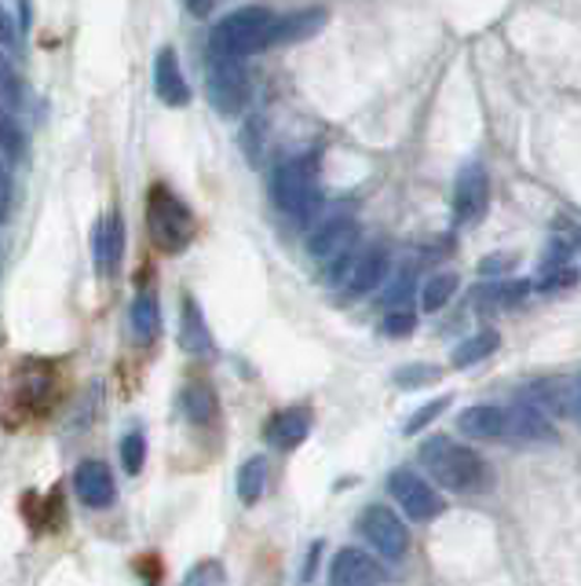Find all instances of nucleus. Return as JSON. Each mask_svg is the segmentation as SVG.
<instances>
[{
	"label": "nucleus",
	"instance_id": "obj_1",
	"mask_svg": "<svg viewBox=\"0 0 581 586\" xmlns=\"http://www.w3.org/2000/svg\"><path fill=\"white\" fill-rule=\"evenodd\" d=\"M421 463L432 473V484L453 495H483L490 488V466L487 458L464 447L450 436H432L421 444Z\"/></svg>",
	"mask_w": 581,
	"mask_h": 586
},
{
	"label": "nucleus",
	"instance_id": "obj_2",
	"mask_svg": "<svg viewBox=\"0 0 581 586\" xmlns=\"http://www.w3.org/2000/svg\"><path fill=\"white\" fill-rule=\"evenodd\" d=\"M271 198L289 220L308 224L322 206V187H319V166L311 155L286 158L271 177Z\"/></svg>",
	"mask_w": 581,
	"mask_h": 586
},
{
	"label": "nucleus",
	"instance_id": "obj_3",
	"mask_svg": "<svg viewBox=\"0 0 581 586\" xmlns=\"http://www.w3.org/2000/svg\"><path fill=\"white\" fill-rule=\"evenodd\" d=\"M147 231L161 254H183L194 242V213L166 183H154L147 195Z\"/></svg>",
	"mask_w": 581,
	"mask_h": 586
},
{
	"label": "nucleus",
	"instance_id": "obj_4",
	"mask_svg": "<svg viewBox=\"0 0 581 586\" xmlns=\"http://www.w3.org/2000/svg\"><path fill=\"white\" fill-rule=\"evenodd\" d=\"M271 27H274L271 8H263V4L238 8L212 27L209 52L212 56H231V59H246L249 52H263V48H268Z\"/></svg>",
	"mask_w": 581,
	"mask_h": 586
},
{
	"label": "nucleus",
	"instance_id": "obj_5",
	"mask_svg": "<svg viewBox=\"0 0 581 586\" xmlns=\"http://www.w3.org/2000/svg\"><path fill=\"white\" fill-rule=\"evenodd\" d=\"M206 92L209 103L223 118H238L252 96V81L242 59L231 56H212L209 52V70H206Z\"/></svg>",
	"mask_w": 581,
	"mask_h": 586
},
{
	"label": "nucleus",
	"instance_id": "obj_6",
	"mask_svg": "<svg viewBox=\"0 0 581 586\" xmlns=\"http://www.w3.org/2000/svg\"><path fill=\"white\" fill-rule=\"evenodd\" d=\"M359 535H362V543L370 546V550L381 557V560H402L410 554V528H407V520H402L395 509H388V506H365L362 514H359Z\"/></svg>",
	"mask_w": 581,
	"mask_h": 586
},
{
	"label": "nucleus",
	"instance_id": "obj_7",
	"mask_svg": "<svg viewBox=\"0 0 581 586\" xmlns=\"http://www.w3.org/2000/svg\"><path fill=\"white\" fill-rule=\"evenodd\" d=\"M388 491L399 503L402 517L417 520V525H428L443 514V495L435 491L432 480H424L417 469H395L388 477Z\"/></svg>",
	"mask_w": 581,
	"mask_h": 586
},
{
	"label": "nucleus",
	"instance_id": "obj_8",
	"mask_svg": "<svg viewBox=\"0 0 581 586\" xmlns=\"http://www.w3.org/2000/svg\"><path fill=\"white\" fill-rule=\"evenodd\" d=\"M490 209V177L479 161H469L458 172V183H453V224L458 228H475L483 224Z\"/></svg>",
	"mask_w": 581,
	"mask_h": 586
},
{
	"label": "nucleus",
	"instance_id": "obj_9",
	"mask_svg": "<svg viewBox=\"0 0 581 586\" xmlns=\"http://www.w3.org/2000/svg\"><path fill=\"white\" fill-rule=\"evenodd\" d=\"M355 239H359L355 217H351V213H333L308 235V257L319 260V265H333L337 257H344L348 249H355Z\"/></svg>",
	"mask_w": 581,
	"mask_h": 586
},
{
	"label": "nucleus",
	"instance_id": "obj_10",
	"mask_svg": "<svg viewBox=\"0 0 581 586\" xmlns=\"http://www.w3.org/2000/svg\"><path fill=\"white\" fill-rule=\"evenodd\" d=\"M388 249L384 246H370V249H355L344 268V276H340V290L348 297H365L370 290H377L384 279H388Z\"/></svg>",
	"mask_w": 581,
	"mask_h": 586
},
{
	"label": "nucleus",
	"instance_id": "obj_11",
	"mask_svg": "<svg viewBox=\"0 0 581 586\" xmlns=\"http://www.w3.org/2000/svg\"><path fill=\"white\" fill-rule=\"evenodd\" d=\"M384 579L388 572L381 557L362 550V546H344L330 565V586H381Z\"/></svg>",
	"mask_w": 581,
	"mask_h": 586
},
{
	"label": "nucleus",
	"instance_id": "obj_12",
	"mask_svg": "<svg viewBox=\"0 0 581 586\" xmlns=\"http://www.w3.org/2000/svg\"><path fill=\"white\" fill-rule=\"evenodd\" d=\"M504 415H509V436H504V440H515V444H552L555 440L552 418L530 400L504 407Z\"/></svg>",
	"mask_w": 581,
	"mask_h": 586
},
{
	"label": "nucleus",
	"instance_id": "obj_13",
	"mask_svg": "<svg viewBox=\"0 0 581 586\" xmlns=\"http://www.w3.org/2000/svg\"><path fill=\"white\" fill-rule=\"evenodd\" d=\"M73 491H78V498L88 509H107L113 498H118L113 473L107 463H99V458H88V463L73 469Z\"/></svg>",
	"mask_w": 581,
	"mask_h": 586
},
{
	"label": "nucleus",
	"instance_id": "obj_14",
	"mask_svg": "<svg viewBox=\"0 0 581 586\" xmlns=\"http://www.w3.org/2000/svg\"><path fill=\"white\" fill-rule=\"evenodd\" d=\"M325 22H330V16H325V8H300V11H289V16H274L268 48L308 41V37L319 33Z\"/></svg>",
	"mask_w": 581,
	"mask_h": 586
},
{
	"label": "nucleus",
	"instance_id": "obj_15",
	"mask_svg": "<svg viewBox=\"0 0 581 586\" xmlns=\"http://www.w3.org/2000/svg\"><path fill=\"white\" fill-rule=\"evenodd\" d=\"M263 436H268V444L278 447V451H297V447L311 436V410L308 407L278 410L268 421V429H263Z\"/></svg>",
	"mask_w": 581,
	"mask_h": 586
},
{
	"label": "nucleus",
	"instance_id": "obj_16",
	"mask_svg": "<svg viewBox=\"0 0 581 586\" xmlns=\"http://www.w3.org/2000/svg\"><path fill=\"white\" fill-rule=\"evenodd\" d=\"M458 429L469 440H504L509 436V415L498 404H475L458 415Z\"/></svg>",
	"mask_w": 581,
	"mask_h": 586
},
{
	"label": "nucleus",
	"instance_id": "obj_17",
	"mask_svg": "<svg viewBox=\"0 0 581 586\" xmlns=\"http://www.w3.org/2000/svg\"><path fill=\"white\" fill-rule=\"evenodd\" d=\"M154 92L166 107H183L191 99L187 89V78L180 70V59H176V48H161L158 62H154Z\"/></svg>",
	"mask_w": 581,
	"mask_h": 586
},
{
	"label": "nucleus",
	"instance_id": "obj_18",
	"mask_svg": "<svg viewBox=\"0 0 581 586\" xmlns=\"http://www.w3.org/2000/svg\"><path fill=\"white\" fill-rule=\"evenodd\" d=\"M124 257V224L118 213H110L107 220H99L96 228V265L103 276H118Z\"/></svg>",
	"mask_w": 581,
	"mask_h": 586
},
{
	"label": "nucleus",
	"instance_id": "obj_19",
	"mask_svg": "<svg viewBox=\"0 0 581 586\" xmlns=\"http://www.w3.org/2000/svg\"><path fill=\"white\" fill-rule=\"evenodd\" d=\"M180 345L191 356H212L217 345H212V330L206 316H201V305L194 297H183V311H180Z\"/></svg>",
	"mask_w": 581,
	"mask_h": 586
},
{
	"label": "nucleus",
	"instance_id": "obj_20",
	"mask_svg": "<svg viewBox=\"0 0 581 586\" xmlns=\"http://www.w3.org/2000/svg\"><path fill=\"white\" fill-rule=\"evenodd\" d=\"M129 322H132V334L139 345H150L161 334V305L154 294H136L132 311H129Z\"/></svg>",
	"mask_w": 581,
	"mask_h": 586
},
{
	"label": "nucleus",
	"instance_id": "obj_21",
	"mask_svg": "<svg viewBox=\"0 0 581 586\" xmlns=\"http://www.w3.org/2000/svg\"><path fill=\"white\" fill-rule=\"evenodd\" d=\"M183 415L194 421V426H212L220 415V404H217V393H212V385L206 381H194L183 389Z\"/></svg>",
	"mask_w": 581,
	"mask_h": 586
},
{
	"label": "nucleus",
	"instance_id": "obj_22",
	"mask_svg": "<svg viewBox=\"0 0 581 586\" xmlns=\"http://www.w3.org/2000/svg\"><path fill=\"white\" fill-rule=\"evenodd\" d=\"M498 345H501L498 330H479V334H472V338H464L458 348H453L450 364L458 367V370L475 367V364H483V359L494 356V352H498Z\"/></svg>",
	"mask_w": 581,
	"mask_h": 586
},
{
	"label": "nucleus",
	"instance_id": "obj_23",
	"mask_svg": "<svg viewBox=\"0 0 581 586\" xmlns=\"http://www.w3.org/2000/svg\"><path fill=\"white\" fill-rule=\"evenodd\" d=\"M234 488H238V498H242L246 506L260 503V498H263V488H268V458H260V455L246 458V463L238 466Z\"/></svg>",
	"mask_w": 581,
	"mask_h": 586
},
{
	"label": "nucleus",
	"instance_id": "obj_24",
	"mask_svg": "<svg viewBox=\"0 0 581 586\" xmlns=\"http://www.w3.org/2000/svg\"><path fill=\"white\" fill-rule=\"evenodd\" d=\"M458 271H435V276H428V282L421 286V308L424 311H443L450 301H453V294H458Z\"/></svg>",
	"mask_w": 581,
	"mask_h": 586
},
{
	"label": "nucleus",
	"instance_id": "obj_25",
	"mask_svg": "<svg viewBox=\"0 0 581 586\" xmlns=\"http://www.w3.org/2000/svg\"><path fill=\"white\" fill-rule=\"evenodd\" d=\"M530 290H534V286H530L527 279H498V282L483 286L479 297H483L487 308H512V305L527 301Z\"/></svg>",
	"mask_w": 581,
	"mask_h": 586
},
{
	"label": "nucleus",
	"instance_id": "obj_26",
	"mask_svg": "<svg viewBox=\"0 0 581 586\" xmlns=\"http://www.w3.org/2000/svg\"><path fill=\"white\" fill-rule=\"evenodd\" d=\"M530 404L541 410H555V415H567V410H574V389L567 381H541L530 389Z\"/></svg>",
	"mask_w": 581,
	"mask_h": 586
},
{
	"label": "nucleus",
	"instance_id": "obj_27",
	"mask_svg": "<svg viewBox=\"0 0 581 586\" xmlns=\"http://www.w3.org/2000/svg\"><path fill=\"white\" fill-rule=\"evenodd\" d=\"M0 155H4L8 161L27 155V132H22L19 118L4 115V110H0Z\"/></svg>",
	"mask_w": 581,
	"mask_h": 586
},
{
	"label": "nucleus",
	"instance_id": "obj_28",
	"mask_svg": "<svg viewBox=\"0 0 581 586\" xmlns=\"http://www.w3.org/2000/svg\"><path fill=\"white\" fill-rule=\"evenodd\" d=\"M121 466L129 477H136V473H143L147 466V436L132 429L129 436H121Z\"/></svg>",
	"mask_w": 581,
	"mask_h": 586
},
{
	"label": "nucleus",
	"instance_id": "obj_29",
	"mask_svg": "<svg viewBox=\"0 0 581 586\" xmlns=\"http://www.w3.org/2000/svg\"><path fill=\"white\" fill-rule=\"evenodd\" d=\"M19 99H22L19 73H16V67H11L8 56H0V110H4V115H11V110L19 107Z\"/></svg>",
	"mask_w": 581,
	"mask_h": 586
},
{
	"label": "nucleus",
	"instance_id": "obj_30",
	"mask_svg": "<svg viewBox=\"0 0 581 586\" xmlns=\"http://www.w3.org/2000/svg\"><path fill=\"white\" fill-rule=\"evenodd\" d=\"M447 407H450V396H439V400H428L424 407H417L413 415L407 418V429H402V433H407V436H417L421 429L432 426V421H435L439 415H443Z\"/></svg>",
	"mask_w": 581,
	"mask_h": 586
},
{
	"label": "nucleus",
	"instance_id": "obj_31",
	"mask_svg": "<svg viewBox=\"0 0 581 586\" xmlns=\"http://www.w3.org/2000/svg\"><path fill=\"white\" fill-rule=\"evenodd\" d=\"M439 374H443V370L432 367V364H410V367L395 370V385H399V389H421V385H432Z\"/></svg>",
	"mask_w": 581,
	"mask_h": 586
},
{
	"label": "nucleus",
	"instance_id": "obj_32",
	"mask_svg": "<svg viewBox=\"0 0 581 586\" xmlns=\"http://www.w3.org/2000/svg\"><path fill=\"white\" fill-rule=\"evenodd\" d=\"M410 294H413V268H402L399 276L391 279V286H388V290H384V305H388V311H395V308H407Z\"/></svg>",
	"mask_w": 581,
	"mask_h": 586
},
{
	"label": "nucleus",
	"instance_id": "obj_33",
	"mask_svg": "<svg viewBox=\"0 0 581 586\" xmlns=\"http://www.w3.org/2000/svg\"><path fill=\"white\" fill-rule=\"evenodd\" d=\"M417 327V316L410 308H395V311H388L384 322H381V330L388 334V338H410Z\"/></svg>",
	"mask_w": 581,
	"mask_h": 586
},
{
	"label": "nucleus",
	"instance_id": "obj_34",
	"mask_svg": "<svg viewBox=\"0 0 581 586\" xmlns=\"http://www.w3.org/2000/svg\"><path fill=\"white\" fill-rule=\"evenodd\" d=\"M187 586H223V565L220 560H201L187 572Z\"/></svg>",
	"mask_w": 581,
	"mask_h": 586
},
{
	"label": "nucleus",
	"instance_id": "obj_35",
	"mask_svg": "<svg viewBox=\"0 0 581 586\" xmlns=\"http://www.w3.org/2000/svg\"><path fill=\"white\" fill-rule=\"evenodd\" d=\"M515 265V257L512 254H494V257H487V260H479V271L483 276H504Z\"/></svg>",
	"mask_w": 581,
	"mask_h": 586
},
{
	"label": "nucleus",
	"instance_id": "obj_36",
	"mask_svg": "<svg viewBox=\"0 0 581 586\" xmlns=\"http://www.w3.org/2000/svg\"><path fill=\"white\" fill-rule=\"evenodd\" d=\"M567 282H574V271L571 268H552V271H545L541 276V282H538V290H560V286H567Z\"/></svg>",
	"mask_w": 581,
	"mask_h": 586
},
{
	"label": "nucleus",
	"instance_id": "obj_37",
	"mask_svg": "<svg viewBox=\"0 0 581 586\" xmlns=\"http://www.w3.org/2000/svg\"><path fill=\"white\" fill-rule=\"evenodd\" d=\"M11 195H16V183H11V166L8 158L0 155V206L11 209Z\"/></svg>",
	"mask_w": 581,
	"mask_h": 586
},
{
	"label": "nucleus",
	"instance_id": "obj_38",
	"mask_svg": "<svg viewBox=\"0 0 581 586\" xmlns=\"http://www.w3.org/2000/svg\"><path fill=\"white\" fill-rule=\"evenodd\" d=\"M19 33H16V22H11V16L4 8H0V44H16Z\"/></svg>",
	"mask_w": 581,
	"mask_h": 586
},
{
	"label": "nucleus",
	"instance_id": "obj_39",
	"mask_svg": "<svg viewBox=\"0 0 581 586\" xmlns=\"http://www.w3.org/2000/svg\"><path fill=\"white\" fill-rule=\"evenodd\" d=\"M319 557H322V543H311V554L304 560V583L314 576V568H319Z\"/></svg>",
	"mask_w": 581,
	"mask_h": 586
},
{
	"label": "nucleus",
	"instance_id": "obj_40",
	"mask_svg": "<svg viewBox=\"0 0 581 586\" xmlns=\"http://www.w3.org/2000/svg\"><path fill=\"white\" fill-rule=\"evenodd\" d=\"M212 8H217V0H187V11H191V16H209Z\"/></svg>",
	"mask_w": 581,
	"mask_h": 586
},
{
	"label": "nucleus",
	"instance_id": "obj_41",
	"mask_svg": "<svg viewBox=\"0 0 581 586\" xmlns=\"http://www.w3.org/2000/svg\"><path fill=\"white\" fill-rule=\"evenodd\" d=\"M574 415H578V421H581V378H578V385H574Z\"/></svg>",
	"mask_w": 581,
	"mask_h": 586
},
{
	"label": "nucleus",
	"instance_id": "obj_42",
	"mask_svg": "<svg viewBox=\"0 0 581 586\" xmlns=\"http://www.w3.org/2000/svg\"><path fill=\"white\" fill-rule=\"evenodd\" d=\"M4 220H8V209H4V206H0V224H4Z\"/></svg>",
	"mask_w": 581,
	"mask_h": 586
}]
</instances>
